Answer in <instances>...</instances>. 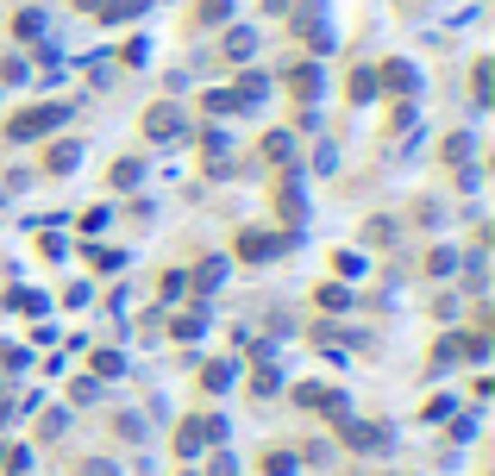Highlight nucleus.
<instances>
[{
  "mask_svg": "<svg viewBox=\"0 0 495 476\" xmlns=\"http://www.w3.org/2000/svg\"><path fill=\"white\" fill-rule=\"evenodd\" d=\"M57 119H63V107H25V114L13 119L6 132H13V138H38V132H50Z\"/></svg>",
  "mask_w": 495,
  "mask_h": 476,
  "instance_id": "obj_1",
  "label": "nucleus"
},
{
  "mask_svg": "<svg viewBox=\"0 0 495 476\" xmlns=\"http://www.w3.org/2000/svg\"><path fill=\"white\" fill-rule=\"evenodd\" d=\"M144 132H151V138H176V132H182V114H176V107H151V114H144Z\"/></svg>",
  "mask_w": 495,
  "mask_h": 476,
  "instance_id": "obj_2",
  "label": "nucleus"
},
{
  "mask_svg": "<svg viewBox=\"0 0 495 476\" xmlns=\"http://www.w3.org/2000/svg\"><path fill=\"white\" fill-rule=\"evenodd\" d=\"M226 13H233V0H201V6H195V25H220Z\"/></svg>",
  "mask_w": 495,
  "mask_h": 476,
  "instance_id": "obj_3",
  "label": "nucleus"
},
{
  "mask_svg": "<svg viewBox=\"0 0 495 476\" xmlns=\"http://www.w3.org/2000/svg\"><path fill=\"white\" fill-rule=\"evenodd\" d=\"M69 169H76V144H57L50 151V176H69Z\"/></svg>",
  "mask_w": 495,
  "mask_h": 476,
  "instance_id": "obj_4",
  "label": "nucleus"
},
{
  "mask_svg": "<svg viewBox=\"0 0 495 476\" xmlns=\"http://www.w3.org/2000/svg\"><path fill=\"white\" fill-rule=\"evenodd\" d=\"M239 251H245V257H276V238H263V233H251L245 244H239Z\"/></svg>",
  "mask_w": 495,
  "mask_h": 476,
  "instance_id": "obj_5",
  "label": "nucleus"
},
{
  "mask_svg": "<svg viewBox=\"0 0 495 476\" xmlns=\"http://www.w3.org/2000/svg\"><path fill=\"white\" fill-rule=\"evenodd\" d=\"M44 32V13H19V38H38Z\"/></svg>",
  "mask_w": 495,
  "mask_h": 476,
  "instance_id": "obj_6",
  "label": "nucleus"
},
{
  "mask_svg": "<svg viewBox=\"0 0 495 476\" xmlns=\"http://www.w3.org/2000/svg\"><path fill=\"white\" fill-rule=\"evenodd\" d=\"M389 88H414V69L408 63H389Z\"/></svg>",
  "mask_w": 495,
  "mask_h": 476,
  "instance_id": "obj_7",
  "label": "nucleus"
},
{
  "mask_svg": "<svg viewBox=\"0 0 495 476\" xmlns=\"http://www.w3.org/2000/svg\"><path fill=\"white\" fill-rule=\"evenodd\" d=\"M251 44H257L251 32H233V38H226V50H233V57H251Z\"/></svg>",
  "mask_w": 495,
  "mask_h": 476,
  "instance_id": "obj_8",
  "label": "nucleus"
},
{
  "mask_svg": "<svg viewBox=\"0 0 495 476\" xmlns=\"http://www.w3.org/2000/svg\"><path fill=\"white\" fill-rule=\"evenodd\" d=\"M76 6H95V0H76Z\"/></svg>",
  "mask_w": 495,
  "mask_h": 476,
  "instance_id": "obj_9",
  "label": "nucleus"
}]
</instances>
